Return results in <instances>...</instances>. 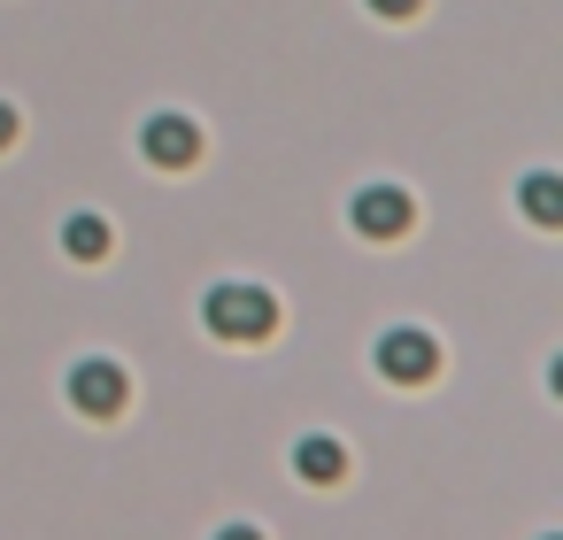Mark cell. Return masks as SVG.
Masks as SVG:
<instances>
[{
    "instance_id": "9",
    "label": "cell",
    "mask_w": 563,
    "mask_h": 540,
    "mask_svg": "<svg viewBox=\"0 0 563 540\" xmlns=\"http://www.w3.org/2000/svg\"><path fill=\"white\" fill-rule=\"evenodd\" d=\"M363 9H371V16H394V24H401V16H417V9H424V0H363Z\"/></svg>"
},
{
    "instance_id": "3",
    "label": "cell",
    "mask_w": 563,
    "mask_h": 540,
    "mask_svg": "<svg viewBox=\"0 0 563 540\" xmlns=\"http://www.w3.org/2000/svg\"><path fill=\"white\" fill-rule=\"evenodd\" d=\"M371 363H378L394 386H424V378L440 371V340H432V332H417V324H394V332H378Z\"/></svg>"
},
{
    "instance_id": "10",
    "label": "cell",
    "mask_w": 563,
    "mask_h": 540,
    "mask_svg": "<svg viewBox=\"0 0 563 540\" xmlns=\"http://www.w3.org/2000/svg\"><path fill=\"white\" fill-rule=\"evenodd\" d=\"M16 132H24V124H16V101H0V155L16 147Z\"/></svg>"
},
{
    "instance_id": "1",
    "label": "cell",
    "mask_w": 563,
    "mask_h": 540,
    "mask_svg": "<svg viewBox=\"0 0 563 540\" xmlns=\"http://www.w3.org/2000/svg\"><path fill=\"white\" fill-rule=\"evenodd\" d=\"M201 324L217 340H232V348H255V340L278 332V294L271 286H247V278H224V286L201 294Z\"/></svg>"
},
{
    "instance_id": "11",
    "label": "cell",
    "mask_w": 563,
    "mask_h": 540,
    "mask_svg": "<svg viewBox=\"0 0 563 540\" xmlns=\"http://www.w3.org/2000/svg\"><path fill=\"white\" fill-rule=\"evenodd\" d=\"M217 540H263V532H255V525H224Z\"/></svg>"
},
{
    "instance_id": "5",
    "label": "cell",
    "mask_w": 563,
    "mask_h": 540,
    "mask_svg": "<svg viewBox=\"0 0 563 540\" xmlns=\"http://www.w3.org/2000/svg\"><path fill=\"white\" fill-rule=\"evenodd\" d=\"M140 155H147L155 170H194V163H201V124L178 117V109H155V117L140 124Z\"/></svg>"
},
{
    "instance_id": "6",
    "label": "cell",
    "mask_w": 563,
    "mask_h": 540,
    "mask_svg": "<svg viewBox=\"0 0 563 540\" xmlns=\"http://www.w3.org/2000/svg\"><path fill=\"white\" fill-rule=\"evenodd\" d=\"M294 471H301L309 486H332V478L347 471V448H340L332 432H309V440H294Z\"/></svg>"
},
{
    "instance_id": "8",
    "label": "cell",
    "mask_w": 563,
    "mask_h": 540,
    "mask_svg": "<svg viewBox=\"0 0 563 540\" xmlns=\"http://www.w3.org/2000/svg\"><path fill=\"white\" fill-rule=\"evenodd\" d=\"M525 217H532L540 232L563 224V178H555V170H525Z\"/></svg>"
},
{
    "instance_id": "7",
    "label": "cell",
    "mask_w": 563,
    "mask_h": 540,
    "mask_svg": "<svg viewBox=\"0 0 563 540\" xmlns=\"http://www.w3.org/2000/svg\"><path fill=\"white\" fill-rule=\"evenodd\" d=\"M109 217H93V209H78V217H63V255H78V263H101L109 255Z\"/></svg>"
},
{
    "instance_id": "2",
    "label": "cell",
    "mask_w": 563,
    "mask_h": 540,
    "mask_svg": "<svg viewBox=\"0 0 563 540\" xmlns=\"http://www.w3.org/2000/svg\"><path fill=\"white\" fill-rule=\"evenodd\" d=\"M347 224H355V240H409V224H417V201H409V186H394V178H371V186H355V201H347Z\"/></svg>"
},
{
    "instance_id": "4",
    "label": "cell",
    "mask_w": 563,
    "mask_h": 540,
    "mask_svg": "<svg viewBox=\"0 0 563 540\" xmlns=\"http://www.w3.org/2000/svg\"><path fill=\"white\" fill-rule=\"evenodd\" d=\"M63 394H70V409H86V417H117V409L132 401V378H124V363H109V355H86V363H70Z\"/></svg>"
}]
</instances>
